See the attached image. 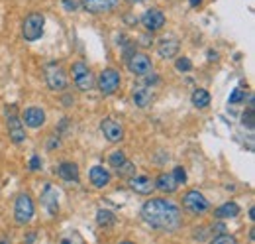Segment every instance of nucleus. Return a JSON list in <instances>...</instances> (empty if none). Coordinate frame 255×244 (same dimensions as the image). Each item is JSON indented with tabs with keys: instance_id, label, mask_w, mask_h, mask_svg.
I'll use <instances>...</instances> for the list:
<instances>
[{
	"instance_id": "obj_36",
	"label": "nucleus",
	"mask_w": 255,
	"mask_h": 244,
	"mask_svg": "<svg viewBox=\"0 0 255 244\" xmlns=\"http://www.w3.org/2000/svg\"><path fill=\"white\" fill-rule=\"evenodd\" d=\"M126 2H130V4H140V2H144V0H126Z\"/></svg>"
},
{
	"instance_id": "obj_1",
	"label": "nucleus",
	"mask_w": 255,
	"mask_h": 244,
	"mask_svg": "<svg viewBox=\"0 0 255 244\" xmlns=\"http://www.w3.org/2000/svg\"><path fill=\"white\" fill-rule=\"evenodd\" d=\"M142 219L159 232H177L183 226V211L169 199H149L142 207Z\"/></svg>"
},
{
	"instance_id": "obj_10",
	"label": "nucleus",
	"mask_w": 255,
	"mask_h": 244,
	"mask_svg": "<svg viewBox=\"0 0 255 244\" xmlns=\"http://www.w3.org/2000/svg\"><path fill=\"white\" fill-rule=\"evenodd\" d=\"M120 0H81V6L90 14H104L116 10Z\"/></svg>"
},
{
	"instance_id": "obj_3",
	"label": "nucleus",
	"mask_w": 255,
	"mask_h": 244,
	"mask_svg": "<svg viewBox=\"0 0 255 244\" xmlns=\"http://www.w3.org/2000/svg\"><path fill=\"white\" fill-rule=\"evenodd\" d=\"M71 77L79 91H90L94 87V75L85 61H77L71 65Z\"/></svg>"
},
{
	"instance_id": "obj_17",
	"label": "nucleus",
	"mask_w": 255,
	"mask_h": 244,
	"mask_svg": "<svg viewBox=\"0 0 255 244\" xmlns=\"http://www.w3.org/2000/svg\"><path fill=\"white\" fill-rule=\"evenodd\" d=\"M42 203L49 215H57L59 213V191L53 185H45V189L42 193Z\"/></svg>"
},
{
	"instance_id": "obj_22",
	"label": "nucleus",
	"mask_w": 255,
	"mask_h": 244,
	"mask_svg": "<svg viewBox=\"0 0 255 244\" xmlns=\"http://www.w3.org/2000/svg\"><path fill=\"white\" fill-rule=\"evenodd\" d=\"M191 102L196 106V108H206L210 104V93L204 91V89H196L191 97Z\"/></svg>"
},
{
	"instance_id": "obj_21",
	"label": "nucleus",
	"mask_w": 255,
	"mask_h": 244,
	"mask_svg": "<svg viewBox=\"0 0 255 244\" xmlns=\"http://www.w3.org/2000/svg\"><path fill=\"white\" fill-rule=\"evenodd\" d=\"M237 215H239V205L234 203V201H228V203L220 205V207L214 211V217H216V219H222V220H226V219H235Z\"/></svg>"
},
{
	"instance_id": "obj_32",
	"label": "nucleus",
	"mask_w": 255,
	"mask_h": 244,
	"mask_svg": "<svg viewBox=\"0 0 255 244\" xmlns=\"http://www.w3.org/2000/svg\"><path fill=\"white\" fill-rule=\"evenodd\" d=\"M63 6H65V10H69V12H75V10H77V2H75V0H63Z\"/></svg>"
},
{
	"instance_id": "obj_16",
	"label": "nucleus",
	"mask_w": 255,
	"mask_h": 244,
	"mask_svg": "<svg viewBox=\"0 0 255 244\" xmlns=\"http://www.w3.org/2000/svg\"><path fill=\"white\" fill-rule=\"evenodd\" d=\"M88 179H90L92 187H96V189H104V187L110 183L112 173H110L106 168H102V166H92L90 171H88Z\"/></svg>"
},
{
	"instance_id": "obj_15",
	"label": "nucleus",
	"mask_w": 255,
	"mask_h": 244,
	"mask_svg": "<svg viewBox=\"0 0 255 244\" xmlns=\"http://www.w3.org/2000/svg\"><path fill=\"white\" fill-rule=\"evenodd\" d=\"M22 120L26 122V126H30V128H40V126L45 124V112L40 106H28L22 112Z\"/></svg>"
},
{
	"instance_id": "obj_35",
	"label": "nucleus",
	"mask_w": 255,
	"mask_h": 244,
	"mask_svg": "<svg viewBox=\"0 0 255 244\" xmlns=\"http://www.w3.org/2000/svg\"><path fill=\"white\" fill-rule=\"evenodd\" d=\"M249 219H251V220H255V209H253V207L249 209Z\"/></svg>"
},
{
	"instance_id": "obj_29",
	"label": "nucleus",
	"mask_w": 255,
	"mask_h": 244,
	"mask_svg": "<svg viewBox=\"0 0 255 244\" xmlns=\"http://www.w3.org/2000/svg\"><path fill=\"white\" fill-rule=\"evenodd\" d=\"M173 177H175V181H177L179 185H181V183H183V185L187 183V171H185L181 166H177V168L173 170Z\"/></svg>"
},
{
	"instance_id": "obj_13",
	"label": "nucleus",
	"mask_w": 255,
	"mask_h": 244,
	"mask_svg": "<svg viewBox=\"0 0 255 244\" xmlns=\"http://www.w3.org/2000/svg\"><path fill=\"white\" fill-rule=\"evenodd\" d=\"M179 49H181V42L175 38V36H165L159 40V46H157V53L163 57V59H173L179 55Z\"/></svg>"
},
{
	"instance_id": "obj_28",
	"label": "nucleus",
	"mask_w": 255,
	"mask_h": 244,
	"mask_svg": "<svg viewBox=\"0 0 255 244\" xmlns=\"http://www.w3.org/2000/svg\"><path fill=\"white\" fill-rule=\"evenodd\" d=\"M230 102H232V104L245 102V91H241V89H235V91L230 95Z\"/></svg>"
},
{
	"instance_id": "obj_27",
	"label": "nucleus",
	"mask_w": 255,
	"mask_h": 244,
	"mask_svg": "<svg viewBox=\"0 0 255 244\" xmlns=\"http://www.w3.org/2000/svg\"><path fill=\"white\" fill-rule=\"evenodd\" d=\"M212 244H235V238L232 234H218L212 238Z\"/></svg>"
},
{
	"instance_id": "obj_33",
	"label": "nucleus",
	"mask_w": 255,
	"mask_h": 244,
	"mask_svg": "<svg viewBox=\"0 0 255 244\" xmlns=\"http://www.w3.org/2000/svg\"><path fill=\"white\" fill-rule=\"evenodd\" d=\"M208 59H210V61H212V59H218V53L210 49V51H208Z\"/></svg>"
},
{
	"instance_id": "obj_5",
	"label": "nucleus",
	"mask_w": 255,
	"mask_h": 244,
	"mask_svg": "<svg viewBox=\"0 0 255 244\" xmlns=\"http://www.w3.org/2000/svg\"><path fill=\"white\" fill-rule=\"evenodd\" d=\"M183 209L187 213H191V215H204L210 209V203H208V199L200 191L192 189V191L185 193V197H183Z\"/></svg>"
},
{
	"instance_id": "obj_11",
	"label": "nucleus",
	"mask_w": 255,
	"mask_h": 244,
	"mask_svg": "<svg viewBox=\"0 0 255 244\" xmlns=\"http://www.w3.org/2000/svg\"><path fill=\"white\" fill-rule=\"evenodd\" d=\"M165 22H167V18H165V14L161 12V10H157V8H151V10H148L144 16H142V26L148 30V32H159L163 26H165Z\"/></svg>"
},
{
	"instance_id": "obj_6",
	"label": "nucleus",
	"mask_w": 255,
	"mask_h": 244,
	"mask_svg": "<svg viewBox=\"0 0 255 244\" xmlns=\"http://www.w3.org/2000/svg\"><path fill=\"white\" fill-rule=\"evenodd\" d=\"M122 85V77L114 67H106L98 75V89L102 95H114Z\"/></svg>"
},
{
	"instance_id": "obj_31",
	"label": "nucleus",
	"mask_w": 255,
	"mask_h": 244,
	"mask_svg": "<svg viewBox=\"0 0 255 244\" xmlns=\"http://www.w3.org/2000/svg\"><path fill=\"white\" fill-rule=\"evenodd\" d=\"M30 170H32V171L42 170V160H40V156H32V160H30Z\"/></svg>"
},
{
	"instance_id": "obj_12",
	"label": "nucleus",
	"mask_w": 255,
	"mask_h": 244,
	"mask_svg": "<svg viewBox=\"0 0 255 244\" xmlns=\"http://www.w3.org/2000/svg\"><path fill=\"white\" fill-rule=\"evenodd\" d=\"M128 185H130V189H134L136 193L140 195H151L153 189H155V181L148 175H132V177H128Z\"/></svg>"
},
{
	"instance_id": "obj_7",
	"label": "nucleus",
	"mask_w": 255,
	"mask_h": 244,
	"mask_svg": "<svg viewBox=\"0 0 255 244\" xmlns=\"http://www.w3.org/2000/svg\"><path fill=\"white\" fill-rule=\"evenodd\" d=\"M126 63H128V69H130V73H134V75H138V77H146V75L153 73V63H151V59H149L146 53L134 51L130 57L126 59Z\"/></svg>"
},
{
	"instance_id": "obj_34",
	"label": "nucleus",
	"mask_w": 255,
	"mask_h": 244,
	"mask_svg": "<svg viewBox=\"0 0 255 244\" xmlns=\"http://www.w3.org/2000/svg\"><path fill=\"white\" fill-rule=\"evenodd\" d=\"M200 2H202V0H191V6L196 8V6H200Z\"/></svg>"
},
{
	"instance_id": "obj_8",
	"label": "nucleus",
	"mask_w": 255,
	"mask_h": 244,
	"mask_svg": "<svg viewBox=\"0 0 255 244\" xmlns=\"http://www.w3.org/2000/svg\"><path fill=\"white\" fill-rule=\"evenodd\" d=\"M45 81H47V87L51 91H57V93L67 91V85H69L67 75L59 65H49L45 69Z\"/></svg>"
},
{
	"instance_id": "obj_30",
	"label": "nucleus",
	"mask_w": 255,
	"mask_h": 244,
	"mask_svg": "<svg viewBox=\"0 0 255 244\" xmlns=\"http://www.w3.org/2000/svg\"><path fill=\"white\" fill-rule=\"evenodd\" d=\"M241 118H243V120H241V122H243V126L247 124V128L251 130V128H253V108H247V110L243 112Z\"/></svg>"
},
{
	"instance_id": "obj_24",
	"label": "nucleus",
	"mask_w": 255,
	"mask_h": 244,
	"mask_svg": "<svg viewBox=\"0 0 255 244\" xmlns=\"http://www.w3.org/2000/svg\"><path fill=\"white\" fill-rule=\"evenodd\" d=\"M116 173H118L120 177H126V179H128V177H132V175L136 173V166H134L130 160H126L120 168H116Z\"/></svg>"
},
{
	"instance_id": "obj_9",
	"label": "nucleus",
	"mask_w": 255,
	"mask_h": 244,
	"mask_svg": "<svg viewBox=\"0 0 255 244\" xmlns=\"http://www.w3.org/2000/svg\"><path fill=\"white\" fill-rule=\"evenodd\" d=\"M100 132L112 144H118V142L124 140V128H122V124H118V122L112 120V118H104L100 122Z\"/></svg>"
},
{
	"instance_id": "obj_20",
	"label": "nucleus",
	"mask_w": 255,
	"mask_h": 244,
	"mask_svg": "<svg viewBox=\"0 0 255 244\" xmlns=\"http://www.w3.org/2000/svg\"><path fill=\"white\" fill-rule=\"evenodd\" d=\"M153 181H155V189H159L163 193H175L177 187H179V183L175 181L173 173H159L157 179H153Z\"/></svg>"
},
{
	"instance_id": "obj_14",
	"label": "nucleus",
	"mask_w": 255,
	"mask_h": 244,
	"mask_svg": "<svg viewBox=\"0 0 255 244\" xmlns=\"http://www.w3.org/2000/svg\"><path fill=\"white\" fill-rule=\"evenodd\" d=\"M6 122H8V136H10V140H12L14 144H22V142L26 140V128H24V124H22V118H18V116L12 112V114H8Z\"/></svg>"
},
{
	"instance_id": "obj_23",
	"label": "nucleus",
	"mask_w": 255,
	"mask_h": 244,
	"mask_svg": "<svg viewBox=\"0 0 255 244\" xmlns=\"http://www.w3.org/2000/svg\"><path fill=\"white\" fill-rule=\"evenodd\" d=\"M114 213L112 211H108V209H98L96 211V222L100 224V226H104V228H108V226H112L114 224Z\"/></svg>"
},
{
	"instance_id": "obj_26",
	"label": "nucleus",
	"mask_w": 255,
	"mask_h": 244,
	"mask_svg": "<svg viewBox=\"0 0 255 244\" xmlns=\"http://www.w3.org/2000/svg\"><path fill=\"white\" fill-rule=\"evenodd\" d=\"M126 160H128V158H126V154H124V152H120V150H118V152H114V154L108 158V162H110V166H112L114 170H116V168H120Z\"/></svg>"
},
{
	"instance_id": "obj_19",
	"label": "nucleus",
	"mask_w": 255,
	"mask_h": 244,
	"mask_svg": "<svg viewBox=\"0 0 255 244\" xmlns=\"http://www.w3.org/2000/svg\"><path fill=\"white\" fill-rule=\"evenodd\" d=\"M57 175H59L63 181H67V183H79V177H81L79 166L73 164V162H63V164H59V168H57Z\"/></svg>"
},
{
	"instance_id": "obj_18",
	"label": "nucleus",
	"mask_w": 255,
	"mask_h": 244,
	"mask_svg": "<svg viewBox=\"0 0 255 244\" xmlns=\"http://www.w3.org/2000/svg\"><path fill=\"white\" fill-rule=\"evenodd\" d=\"M153 91L149 89V87H146V85H138L136 89H134V93H132V100H134V104L138 106V108H146V106H149L151 104V100H153Z\"/></svg>"
},
{
	"instance_id": "obj_2",
	"label": "nucleus",
	"mask_w": 255,
	"mask_h": 244,
	"mask_svg": "<svg viewBox=\"0 0 255 244\" xmlns=\"http://www.w3.org/2000/svg\"><path fill=\"white\" fill-rule=\"evenodd\" d=\"M43 28H45V18L38 12H32L22 22V36L26 42H38L43 36Z\"/></svg>"
},
{
	"instance_id": "obj_25",
	"label": "nucleus",
	"mask_w": 255,
	"mask_h": 244,
	"mask_svg": "<svg viewBox=\"0 0 255 244\" xmlns=\"http://www.w3.org/2000/svg\"><path fill=\"white\" fill-rule=\"evenodd\" d=\"M175 67H177V71H181V73H189V71L192 69V61H191L189 57L181 55V57L175 61Z\"/></svg>"
},
{
	"instance_id": "obj_4",
	"label": "nucleus",
	"mask_w": 255,
	"mask_h": 244,
	"mask_svg": "<svg viewBox=\"0 0 255 244\" xmlns=\"http://www.w3.org/2000/svg\"><path fill=\"white\" fill-rule=\"evenodd\" d=\"M34 213H36V207H34V201L28 193H20L16 197V203H14V219L18 224H28L32 219H34Z\"/></svg>"
}]
</instances>
